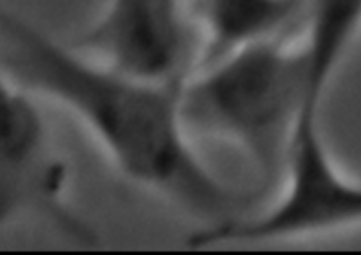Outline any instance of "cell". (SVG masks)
Instances as JSON below:
<instances>
[{
  "label": "cell",
  "mask_w": 361,
  "mask_h": 255,
  "mask_svg": "<svg viewBox=\"0 0 361 255\" xmlns=\"http://www.w3.org/2000/svg\"><path fill=\"white\" fill-rule=\"evenodd\" d=\"M13 69L25 87L69 111L134 185L208 225L250 213L263 199L219 178L182 118V81H150L106 66L23 21H6Z\"/></svg>",
  "instance_id": "obj_1"
},
{
  "label": "cell",
  "mask_w": 361,
  "mask_h": 255,
  "mask_svg": "<svg viewBox=\"0 0 361 255\" xmlns=\"http://www.w3.org/2000/svg\"><path fill=\"white\" fill-rule=\"evenodd\" d=\"M180 108L189 134L229 141L249 157L264 199L281 182L300 116L321 104L302 42L281 35L196 67L182 83Z\"/></svg>",
  "instance_id": "obj_2"
},
{
  "label": "cell",
  "mask_w": 361,
  "mask_h": 255,
  "mask_svg": "<svg viewBox=\"0 0 361 255\" xmlns=\"http://www.w3.org/2000/svg\"><path fill=\"white\" fill-rule=\"evenodd\" d=\"M319 113L305 109L296 123L277 199L263 211L201 228L189 236L192 249L307 238L361 225V182L337 168L321 132Z\"/></svg>",
  "instance_id": "obj_3"
},
{
  "label": "cell",
  "mask_w": 361,
  "mask_h": 255,
  "mask_svg": "<svg viewBox=\"0 0 361 255\" xmlns=\"http://www.w3.org/2000/svg\"><path fill=\"white\" fill-rule=\"evenodd\" d=\"M69 168L56 154L48 127L30 97L0 83V222L16 211H34L78 245L97 235L67 196Z\"/></svg>",
  "instance_id": "obj_4"
},
{
  "label": "cell",
  "mask_w": 361,
  "mask_h": 255,
  "mask_svg": "<svg viewBox=\"0 0 361 255\" xmlns=\"http://www.w3.org/2000/svg\"><path fill=\"white\" fill-rule=\"evenodd\" d=\"M73 46L130 76L182 81L196 69L201 37L185 0H108Z\"/></svg>",
  "instance_id": "obj_5"
},
{
  "label": "cell",
  "mask_w": 361,
  "mask_h": 255,
  "mask_svg": "<svg viewBox=\"0 0 361 255\" xmlns=\"http://www.w3.org/2000/svg\"><path fill=\"white\" fill-rule=\"evenodd\" d=\"M307 0H200L201 51L197 66L240 46L288 35L305 21Z\"/></svg>",
  "instance_id": "obj_6"
},
{
  "label": "cell",
  "mask_w": 361,
  "mask_h": 255,
  "mask_svg": "<svg viewBox=\"0 0 361 255\" xmlns=\"http://www.w3.org/2000/svg\"><path fill=\"white\" fill-rule=\"evenodd\" d=\"M302 46L317 104L361 32V0H307Z\"/></svg>",
  "instance_id": "obj_7"
}]
</instances>
